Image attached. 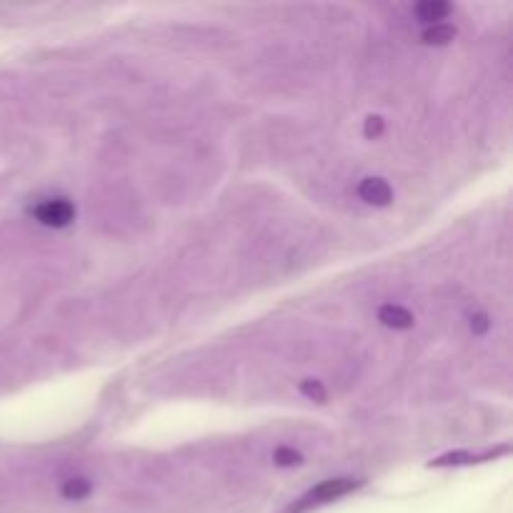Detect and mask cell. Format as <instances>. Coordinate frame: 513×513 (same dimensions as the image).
<instances>
[{"label": "cell", "instance_id": "cell-1", "mask_svg": "<svg viewBox=\"0 0 513 513\" xmlns=\"http://www.w3.org/2000/svg\"><path fill=\"white\" fill-rule=\"evenodd\" d=\"M359 486V481H351V478H331V481H323L316 488H310L306 496L301 499V503L295 506L294 513H301L310 509V506H321V503H328V501L341 499L346 496L348 491Z\"/></svg>", "mask_w": 513, "mask_h": 513}, {"label": "cell", "instance_id": "cell-2", "mask_svg": "<svg viewBox=\"0 0 513 513\" xmlns=\"http://www.w3.org/2000/svg\"><path fill=\"white\" fill-rule=\"evenodd\" d=\"M33 216L48 228H65L76 219V205L68 198H51V201H43L40 205H36Z\"/></svg>", "mask_w": 513, "mask_h": 513}, {"label": "cell", "instance_id": "cell-3", "mask_svg": "<svg viewBox=\"0 0 513 513\" xmlns=\"http://www.w3.org/2000/svg\"><path fill=\"white\" fill-rule=\"evenodd\" d=\"M359 195L371 205H388L393 201V191H391V186L384 178L360 180Z\"/></svg>", "mask_w": 513, "mask_h": 513}, {"label": "cell", "instance_id": "cell-4", "mask_svg": "<svg viewBox=\"0 0 513 513\" xmlns=\"http://www.w3.org/2000/svg\"><path fill=\"white\" fill-rule=\"evenodd\" d=\"M378 321L384 323L385 328H393V331H406L413 326V316L410 310H406L403 306H396V303H388L378 310Z\"/></svg>", "mask_w": 513, "mask_h": 513}, {"label": "cell", "instance_id": "cell-5", "mask_svg": "<svg viewBox=\"0 0 513 513\" xmlns=\"http://www.w3.org/2000/svg\"><path fill=\"white\" fill-rule=\"evenodd\" d=\"M413 13H416V18H418L421 23L436 26V23H441V21L451 13V5L449 3H441V0H426V3H418V5L413 8Z\"/></svg>", "mask_w": 513, "mask_h": 513}, {"label": "cell", "instance_id": "cell-6", "mask_svg": "<svg viewBox=\"0 0 513 513\" xmlns=\"http://www.w3.org/2000/svg\"><path fill=\"white\" fill-rule=\"evenodd\" d=\"M453 38H456V28L449 26V23L428 26V30L424 33V43H428V46H449Z\"/></svg>", "mask_w": 513, "mask_h": 513}, {"label": "cell", "instance_id": "cell-7", "mask_svg": "<svg viewBox=\"0 0 513 513\" xmlns=\"http://www.w3.org/2000/svg\"><path fill=\"white\" fill-rule=\"evenodd\" d=\"M93 486H90L88 478H83V476H76V478H68L63 484V496L68 501H80L88 496Z\"/></svg>", "mask_w": 513, "mask_h": 513}, {"label": "cell", "instance_id": "cell-8", "mask_svg": "<svg viewBox=\"0 0 513 513\" xmlns=\"http://www.w3.org/2000/svg\"><path fill=\"white\" fill-rule=\"evenodd\" d=\"M273 461L278 463V466H295V463H301V453L291 449V446H281L273 453Z\"/></svg>", "mask_w": 513, "mask_h": 513}, {"label": "cell", "instance_id": "cell-9", "mask_svg": "<svg viewBox=\"0 0 513 513\" xmlns=\"http://www.w3.org/2000/svg\"><path fill=\"white\" fill-rule=\"evenodd\" d=\"M301 393L313 398V401H319V403L326 401V388L321 385V381H303V384H301Z\"/></svg>", "mask_w": 513, "mask_h": 513}, {"label": "cell", "instance_id": "cell-10", "mask_svg": "<svg viewBox=\"0 0 513 513\" xmlns=\"http://www.w3.org/2000/svg\"><path fill=\"white\" fill-rule=\"evenodd\" d=\"M381 133H384V120L376 116L368 118V120H366V136H368V138H378Z\"/></svg>", "mask_w": 513, "mask_h": 513}, {"label": "cell", "instance_id": "cell-11", "mask_svg": "<svg viewBox=\"0 0 513 513\" xmlns=\"http://www.w3.org/2000/svg\"><path fill=\"white\" fill-rule=\"evenodd\" d=\"M471 331H474L476 335L486 334V331H488V319L484 316V313H478V316H474V319H471Z\"/></svg>", "mask_w": 513, "mask_h": 513}]
</instances>
